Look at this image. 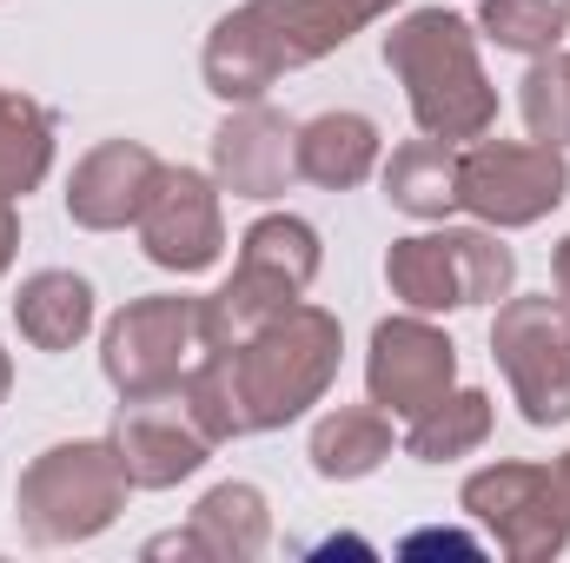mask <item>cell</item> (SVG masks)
<instances>
[{"label": "cell", "instance_id": "cell-1", "mask_svg": "<svg viewBox=\"0 0 570 563\" xmlns=\"http://www.w3.org/2000/svg\"><path fill=\"white\" fill-rule=\"evenodd\" d=\"M399 0H246L206 40V87L219 100H259L279 73L325 60L358 27H372Z\"/></svg>", "mask_w": 570, "mask_h": 563}, {"label": "cell", "instance_id": "cell-2", "mask_svg": "<svg viewBox=\"0 0 570 563\" xmlns=\"http://www.w3.org/2000/svg\"><path fill=\"white\" fill-rule=\"evenodd\" d=\"M385 67L405 80L412 120L425 127L431 140H484L498 120V93L478 67V33L444 13V7H419L412 20H399L385 33Z\"/></svg>", "mask_w": 570, "mask_h": 563}, {"label": "cell", "instance_id": "cell-3", "mask_svg": "<svg viewBox=\"0 0 570 563\" xmlns=\"http://www.w3.org/2000/svg\"><path fill=\"white\" fill-rule=\"evenodd\" d=\"M338 352H345L338 345V318L318 312V305H285L279 318H266L233 352L253 431H273V424L298 418L305 405H318L332 372H338Z\"/></svg>", "mask_w": 570, "mask_h": 563}, {"label": "cell", "instance_id": "cell-4", "mask_svg": "<svg viewBox=\"0 0 570 563\" xmlns=\"http://www.w3.org/2000/svg\"><path fill=\"white\" fill-rule=\"evenodd\" d=\"M127 491H134V477L114 444H53L20 477V517L40 544H67V537L107 531L114 511L127 504Z\"/></svg>", "mask_w": 570, "mask_h": 563}, {"label": "cell", "instance_id": "cell-5", "mask_svg": "<svg viewBox=\"0 0 570 563\" xmlns=\"http://www.w3.org/2000/svg\"><path fill=\"white\" fill-rule=\"evenodd\" d=\"M385 279L412 312H458V305L504 298L518 279V259L491 233H412L392 246Z\"/></svg>", "mask_w": 570, "mask_h": 563}, {"label": "cell", "instance_id": "cell-6", "mask_svg": "<svg viewBox=\"0 0 570 563\" xmlns=\"http://www.w3.org/2000/svg\"><path fill=\"white\" fill-rule=\"evenodd\" d=\"M570 166L558 146L531 140H464L458 146V206L484 226H538L551 206H564Z\"/></svg>", "mask_w": 570, "mask_h": 563}, {"label": "cell", "instance_id": "cell-7", "mask_svg": "<svg viewBox=\"0 0 570 563\" xmlns=\"http://www.w3.org/2000/svg\"><path fill=\"white\" fill-rule=\"evenodd\" d=\"M491 358L531 424L570 418V298H511L491 325Z\"/></svg>", "mask_w": 570, "mask_h": 563}, {"label": "cell", "instance_id": "cell-8", "mask_svg": "<svg viewBox=\"0 0 570 563\" xmlns=\"http://www.w3.org/2000/svg\"><path fill=\"white\" fill-rule=\"evenodd\" d=\"M186 352H199V298L153 292L107 325V378L127 398H153V392L179 385Z\"/></svg>", "mask_w": 570, "mask_h": 563}, {"label": "cell", "instance_id": "cell-9", "mask_svg": "<svg viewBox=\"0 0 570 563\" xmlns=\"http://www.w3.org/2000/svg\"><path fill=\"white\" fill-rule=\"evenodd\" d=\"M451 378H458V352H451V338L425 325V312H412V318H385L379 332H372V358H365V385H372V405L385 412V418H425L431 405L451 392Z\"/></svg>", "mask_w": 570, "mask_h": 563}, {"label": "cell", "instance_id": "cell-10", "mask_svg": "<svg viewBox=\"0 0 570 563\" xmlns=\"http://www.w3.org/2000/svg\"><path fill=\"white\" fill-rule=\"evenodd\" d=\"M140 246L153 266L166 273H206L226 253V226H219V186L193 166H166L159 186L140 206Z\"/></svg>", "mask_w": 570, "mask_h": 563}, {"label": "cell", "instance_id": "cell-11", "mask_svg": "<svg viewBox=\"0 0 570 563\" xmlns=\"http://www.w3.org/2000/svg\"><path fill=\"white\" fill-rule=\"evenodd\" d=\"M464 511L484 517L511 557H544L570 537L564 511H558V491H551V471L538 464H491L464 484Z\"/></svg>", "mask_w": 570, "mask_h": 563}, {"label": "cell", "instance_id": "cell-12", "mask_svg": "<svg viewBox=\"0 0 570 563\" xmlns=\"http://www.w3.org/2000/svg\"><path fill=\"white\" fill-rule=\"evenodd\" d=\"M206 431L199 418L186 412V398H166V392H153V398H127L120 405V424H114V451H120V464H127V477L140 484V491H159V484H179V477H193L199 464H206Z\"/></svg>", "mask_w": 570, "mask_h": 563}, {"label": "cell", "instance_id": "cell-13", "mask_svg": "<svg viewBox=\"0 0 570 563\" xmlns=\"http://www.w3.org/2000/svg\"><path fill=\"white\" fill-rule=\"evenodd\" d=\"M213 172H219V192L279 199L298 179V127L273 107H259V100H239V113L213 140Z\"/></svg>", "mask_w": 570, "mask_h": 563}, {"label": "cell", "instance_id": "cell-14", "mask_svg": "<svg viewBox=\"0 0 570 563\" xmlns=\"http://www.w3.org/2000/svg\"><path fill=\"white\" fill-rule=\"evenodd\" d=\"M159 159L134 140H107L94 146L80 166H73V179H67V213H73V226H87V233H120V226H134L146 206V192L159 186Z\"/></svg>", "mask_w": 570, "mask_h": 563}, {"label": "cell", "instance_id": "cell-15", "mask_svg": "<svg viewBox=\"0 0 570 563\" xmlns=\"http://www.w3.org/2000/svg\"><path fill=\"white\" fill-rule=\"evenodd\" d=\"M13 325L33 352H73L94 325V285L80 273H33L13 298Z\"/></svg>", "mask_w": 570, "mask_h": 563}, {"label": "cell", "instance_id": "cell-16", "mask_svg": "<svg viewBox=\"0 0 570 563\" xmlns=\"http://www.w3.org/2000/svg\"><path fill=\"white\" fill-rule=\"evenodd\" d=\"M379 166V127L365 113H318L298 127V179L345 192Z\"/></svg>", "mask_w": 570, "mask_h": 563}, {"label": "cell", "instance_id": "cell-17", "mask_svg": "<svg viewBox=\"0 0 570 563\" xmlns=\"http://www.w3.org/2000/svg\"><path fill=\"white\" fill-rule=\"evenodd\" d=\"M385 199L412 219H444L458 213V146L451 140H412L385 166Z\"/></svg>", "mask_w": 570, "mask_h": 563}, {"label": "cell", "instance_id": "cell-18", "mask_svg": "<svg viewBox=\"0 0 570 563\" xmlns=\"http://www.w3.org/2000/svg\"><path fill=\"white\" fill-rule=\"evenodd\" d=\"M53 166V113L27 93L0 87V192L27 199Z\"/></svg>", "mask_w": 570, "mask_h": 563}, {"label": "cell", "instance_id": "cell-19", "mask_svg": "<svg viewBox=\"0 0 570 563\" xmlns=\"http://www.w3.org/2000/svg\"><path fill=\"white\" fill-rule=\"evenodd\" d=\"M392 457V418L372 405V412H332V418H318L312 431V464H318V477H365V471H379Z\"/></svg>", "mask_w": 570, "mask_h": 563}, {"label": "cell", "instance_id": "cell-20", "mask_svg": "<svg viewBox=\"0 0 570 563\" xmlns=\"http://www.w3.org/2000/svg\"><path fill=\"white\" fill-rule=\"evenodd\" d=\"M491 437V398L484 392H444L425 418H412L405 431V451L425 457V464H444V457H464Z\"/></svg>", "mask_w": 570, "mask_h": 563}, {"label": "cell", "instance_id": "cell-21", "mask_svg": "<svg viewBox=\"0 0 570 563\" xmlns=\"http://www.w3.org/2000/svg\"><path fill=\"white\" fill-rule=\"evenodd\" d=\"M206 557H253L266 544V497L253 484H219L193 517Z\"/></svg>", "mask_w": 570, "mask_h": 563}, {"label": "cell", "instance_id": "cell-22", "mask_svg": "<svg viewBox=\"0 0 570 563\" xmlns=\"http://www.w3.org/2000/svg\"><path fill=\"white\" fill-rule=\"evenodd\" d=\"M478 27H484V40H498V47H511V53H551V47H564V0H484V13H478Z\"/></svg>", "mask_w": 570, "mask_h": 563}, {"label": "cell", "instance_id": "cell-23", "mask_svg": "<svg viewBox=\"0 0 570 563\" xmlns=\"http://www.w3.org/2000/svg\"><path fill=\"white\" fill-rule=\"evenodd\" d=\"M239 259L273 266L279 279H292L305 292V285L318 279V233H312L305 219H292V213H273V219H259V226L239 239Z\"/></svg>", "mask_w": 570, "mask_h": 563}, {"label": "cell", "instance_id": "cell-24", "mask_svg": "<svg viewBox=\"0 0 570 563\" xmlns=\"http://www.w3.org/2000/svg\"><path fill=\"white\" fill-rule=\"evenodd\" d=\"M524 127H531V140L570 146V53H538L531 60V73H524Z\"/></svg>", "mask_w": 570, "mask_h": 563}, {"label": "cell", "instance_id": "cell-25", "mask_svg": "<svg viewBox=\"0 0 570 563\" xmlns=\"http://www.w3.org/2000/svg\"><path fill=\"white\" fill-rule=\"evenodd\" d=\"M425 551H458V557H478V544H464V537H451V531H425V537H412V544H405V557H425Z\"/></svg>", "mask_w": 570, "mask_h": 563}, {"label": "cell", "instance_id": "cell-26", "mask_svg": "<svg viewBox=\"0 0 570 563\" xmlns=\"http://www.w3.org/2000/svg\"><path fill=\"white\" fill-rule=\"evenodd\" d=\"M13 246H20V219H13V199L0 192V273L13 266Z\"/></svg>", "mask_w": 570, "mask_h": 563}, {"label": "cell", "instance_id": "cell-27", "mask_svg": "<svg viewBox=\"0 0 570 563\" xmlns=\"http://www.w3.org/2000/svg\"><path fill=\"white\" fill-rule=\"evenodd\" d=\"M551 491H558V511H564V524H570V457L551 471Z\"/></svg>", "mask_w": 570, "mask_h": 563}, {"label": "cell", "instance_id": "cell-28", "mask_svg": "<svg viewBox=\"0 0 570 563\" xmlns=\"http://www.w3.org/2000/svg\"><path fill=\"white\" fill-rule=\"evenodd\" d=\"M558 292H564V298H570V239H564V246H558Z\"/></svg>", "mask_w": 570, "mask_h": 563}, {"label": "cell", "instance_id": "cell-29", "mask_svg": "<svg viewBox=\"0 0 570 563\" xmlns=\"http://www.w3.org/2000/svg\"><path fill=\"white\" fill-rule=\"evenodd\" d=\"M7 378H13V372H7V352H0V398H7Z\"/></svg>", "mask_w": 570, "mask_h": 563}, {"label": "cell", "instance_id": "cell-30", "mask_svg": "<svg viewBox=\"0 0 570 563\" xmlns=\"http://www.w3.org/2000/svg\"><path fill=\"white\" fill-rule=\"evenodd\" d=\"M564 20H570V0H564Z\"/></svg>", "mask_w": 570, "mask_h": 563}]
</instances>
